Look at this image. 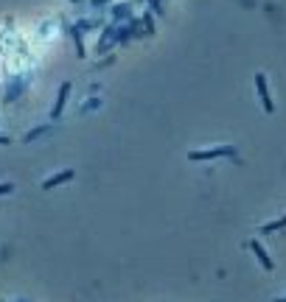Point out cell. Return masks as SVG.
I'll return each mask as SVG.
<instances>
[{"label": "cell", "instance_id": "6da1fadb", "mask_svg": "<svg viewBox=\"0 0 286 302\" xmlns=\"http://www.w3.org/2000/svg\"><path fill=\"white\" fill-rule=\"evenodd\" d=\"M255 90H258V98H261V104H264V112L272 115V112H275V104H272V95H270V87H267V76H264V73L255 76Z\"/></svg>", "mask_w": 286, "mask_h": 302}, {"label": "cell", "instance_id": "7a4b0ae2", "mask_svg": "<svg viewBox=\"0 0 286 302\" xmlns=\"http://www.w3.org/2000/svg\"><path fill=\"white\" fill-rule=\"evenodd\" d=\"M224 154H233V148L224 146V148H213V151H193L191 160H208V157H224Z\"/></svg>", "mask_w": 286, "mask_h": 302}, {"label": "cell", "instance_id": "3957f363", "mask_svg": "<svg viewBox=\"0 0 286 302\" xmlns=\"http://www.w3.org/2000/svg\"><path fill=\"white\" fill-rule=\"evenodd\" d=\"M253 252H255V257H258V260H261V263H264V269H267V271H272V260H270V257H267V252H264V246H261V243H258V241H255V243H253Z\"/></svg>", "mask_w": 286, "mask_h": 302}, {"label": "cell", "instance_id": "277c9868", "mask_svg": "<svg viewBox=\"0 0 286 302\" xmlns=\"http://www.w3.org/2000/svg\"><path fill=\"white\" fill-rule=\"evenodd\" d=\"M68 93H70V84H62L59 98H56V107H54V118H59V112H62V107H65V101H68Z\"/></svg>", "mask_w": 286, "mask_h": 302}, {"label": "cell", "instance_id": "5b68a950", "mask_svg": "<svg viewBox=\"0 0 286 302\" xmlns=\"http://www.w3.org/2000/svg\"><path fill=\"white\" fill-rule=\"evenodd\" d=\"M281 227H286V218H281V221H270V224H264L261 233H275V230H281Z\"/></svg>", "mask_w": 286, "mask_h": 302}, {"label": "cell", "instance_id": "8992f818", "mask_svg": "<svg viewBox=\"0 0 286 302\" xmlns=\"http://www.w3.org/2000/svg\"><path fill=\"white\" fill-rule=\"evenodd\" d=\"M70 177H73V174H70V171H65L62 177H56V182H62V179H70ZM51 185H54V179H48V182H45V187H51Z\"/></svg>", "mask_w": 286, "mask_h": 302}]
</instances>
